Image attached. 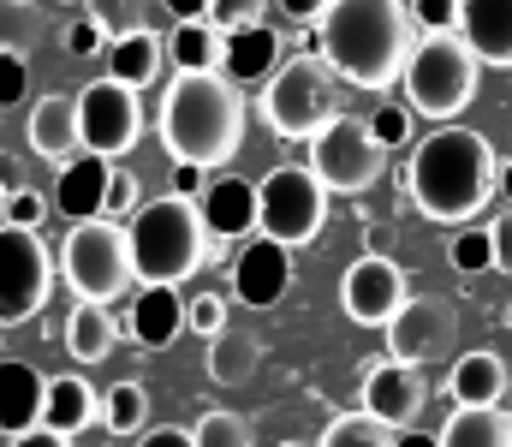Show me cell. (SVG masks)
I'll return each instance as SVG.
<instances>
[{"label":"cell","instance_id":"5b68a950","mask_svg":"<svg viewBox=\"0 0 512 447\" xmlns=\"http://www.w3.org/2000/svg\"><path fill=\"white\" fill-rule=\"evenodd\" d=\"M54 257H60V281L72 287V298L114 304L131 287H143L137 281V251H131V227H120L114 215L66 227V239H60Z\"/></svg>","mask_w":512,"mask_h":447},{"label":"cell","instance_id":"ac0fdd59","mask_svg":"<svg viewBox=\"0 0 512 447\" xmlns=\"http://www.w3.org/2000/svg\"><path fill=\"white\" fill-rule=\"evenodd\" d=\"M30 155H42V161H54V167H66V161H78L84 155V126H78V96H66V90H48L36 108H30Z\"/></svg>","mask_w":512,"mask_h":447},{"label":"cell","instance_id":"c3c4849f","mask_svg":"<svg viewBox=\"0 0 512 447\" xmlns=\"http://www.w3.org/2000/svg\"><path fill=\"white\" fill-rule=\"evenodd\" d=\"M173 18H209V0H161Z\"/></svg>","mask_w":512,"mask_h":447},{"label":"cell","instance_id":"f35d334b","mask_svg":"<svg viewBox=\"0 0 512 447\" xmlns=\"http://www.w3.org/2000/svg\"><path fill=\"white\" fill-rule=\"evenodd\" d=\"M411 114H417L411 102H382V108L370 114V132H376L387 149H393V144H411Z\"/></svg>","mask_w":512,"mask_h":447},{"label":"cell","instance_id":"277c9868","mask_svg":"<svg viewBox=\"0 0 512 447\" xmlns=\"http://www.w3.org/2000/svg\"><path fill=\"white\" fill-rule=\"evenodd\" d=\"M209 221H203V203L197 197H155L137 209L131 221V251H137V281L143 287H185L203 263H209Z\"/></svg>","mask_w":512,"mask_h":447},{"label":"cell","instance_id":"f5cc1de1","mask_svg":"<svg viewBox=\"0 0 512 447\" xmlns=\"http://www.w3.org/2000/svg\"><path fill=\"white\" fill-rule=\"evenodd\" d=\"M507 328H512V304H507Z\"/></svg>","mask_w":512,"mask_h":447},{"label":"cell","instance_id":"3957f363","mask_svg":"<svg viewBox=\"0 0 512 447\" xmlns=\"http://www.w3.org/2000/svg\"><path fill=\"white\" fill-rule=\"evenodd\" d=\"M155 138L173 161L227 167L245 144V90L227 72H173L155 108Z\"/></svg>","mask_w":512,"mask_h":447},{"label":"cell","instance_id":"bcb514c9","mask_svg":"<svg viewBox=\"0 0 512 447\" xmlns=\"http://www.w3.org/2000/svg\"><path fill=\"white\" fill-rule=\"evenodd\" d=\"M137 447H197V436H191V430H179V424H167V430H143Z\"/></svg>","mask_w":512,"mask_h":447},{"label":"cell","instance_id":"f1b7e54d","mask_svg":"<svg viewBox=\"0 0 512 447\" xmlns=\"http://www.w3.org/2000/svg\"><path fill=\"white\" fill-rule=\"evenodd\" d=\"M256 370H262V346H256V334H239V328L215 334L209 352H203V376L215 388H245Z\"/></svg>","mask_w":512,"mask_h":447},{"label":"cell","instance_id":"ee69618b","mask_svg":"<svg viewBox=\"0 0 512 447\" xmlns=\"http://www.w3.org/2000/svg\"><path fill=\"white\" fill-rule=\"evenodd\" d=\"M143 185H137V173L131 167H120V179H114V197H108V215L120 221V215H131V209H143V197H137Z\"/></svg>","mask_w":512,"mask_h":447},{"label":"cell","instance_id":"cb8c5ba5","mask_svg":"<svg viewBox=\"0 0 512 447\" xmlns=\"http://www.w3.org/2000/svg\"><path fill=\"white\" fill-rule=\"evenodd\" d=\"M459 36L477 48L483 66L512 72V0H465V24Z\"/></svg>","mask_w":512,"mask_h":447},{"label":"cell","instance_id":"83f0119b","mask_svg":"<svg viewBox=\"0 0 512 447\" xmlns=\"http://www.w3.org/2000/svg\"><path fill=\"white\" fill-rule=\"evenodd\" d=\"M102 418V400H96V388L78 376V370H66V376H48V430H66V436H78V430H90Z\"/></svg>","mask_w":512,"mask_h":447},{"label":"cell","instance_id":"9c48e42d","mask_svg":"<svg viewBox=\"0 0 512 447\" xmlns=\"http://www.w3.org/2000/svg\"><path fill=\"white\" fill-rule=\"evenodd\" d=\"M310 167H316V179H322L334 197H358V191H370V185L382 179L387 144L370 132V120L334 114V120L310 138Z\"/></svg>","mask_w":512,"mask_h":447},{"label":"cell","instance_id":"7bdbcfd3","mask_svg":"<svg viewBox=\"0 0 512 447\" xmlns=\"http://www.w3.org/2000/svg\"><path fill=\"white\" fill-rule=\"evenodd\" d=\"M483 227H489V239H495V269H501V275H512V209L489 215Z\"/></svg>","mask_w":512,"mask_h":447},{"label":"cell","instance_id":"ab89813d","mask_svg":"<svg viewBox=\"0 0 512 447\" xmlns=\"http://www.w3.org/2000/svg\"><path fill=\"white\" fill-rule=\"evenodd\" d=\"M24 78H30V54L18 42H6L0 48V108H12L24 96Z\"/></svg>","mask_w":512,"mask_h":447},{"label":"cell","instance_id":"db71d44e","mask_svg":"<svg viewBox=\"0 0 512 447\" xmlns=\"http://www.w3.org/2000/svg\"><path fill=\"white\" fill-rule=\"evenodd\" d=\"M507 412H512V394H507Z\"/></svg>","mask_w":512,"mask_h":447},{"label":"cell","instance_id":"8fae6325","mask_svg":"<svg viewBox=\"0 0 512 447\" xmlns=\"http://www.w3.org/2000/svg\"><path fill=\"white\" fill-rule=\"evenodd\" d=\"M78 126H84V149H96V155H114V161H126L137 138H143V108H137V90L120 84V78H90L84 90H78Z\"/></svg>","mask_w":512,"mask_h":447},{"label":"cell","instance_id":"836d02e7","mask_svg":"<svg viewBox=\"0 0 512 447\" xmlns=\"http://www.w3.org/2000/svg\"><path fill=\"white\" fill-rule=\"evenodd\" d=\"M48 209H54V197H42V191H30V185H6L0 191V227H42L48 221Z\"/></svg>","mask_w":512,"mask_h":447},{"label":"cell","instance_id":"52a82bcc","mask_svg":"<svg viewBox=\"0 0 512 447\" xmlns=\"http://www.w3.org/2000/svg\"><path fill=\"white\" fill-rule=\"evenodd\" d=\"M328 120H334V66L322 60V48L316 54L304 48L262 84V126L298 144V138H316Z\"/></svg>","mask_w":512,"mask_h":447},{"label":"cell","instance_id":"d590c367","mask_svg":"<svg viewBox=\"0 0 512 447\" xmlns=\"http://www.w3.org/2000/svg\"><path fill=\"white\" fill-rule=\"evenodd\" d=\"M84 12L120 42V36H131V30H143V0H84Z\"/></svg>","mask_w":512,"mask_h":447},{"label":"cell","instance_id":"e0dca14e","mask_svg":"<svg viewBox=\"0 0 512 447\" xmlns=\"http://www.w3.org/2000/svg\"><path fill=\"white\" fill-rule=\"evenodd\" d=\"M126 334L143 352H167L179 334H191V298H179V287H137L126 304Z\"/></svg>","mask_w":512,"mask_h":447},{"label":"cell","instance_id":"f907efd6","mask_svg":"<svg viewBox=\"0 0 512 447\" xmlns=\"http://www.w3.org/2000/svg\"><path fill=\"white\" fill-rule=\"evenodd\" d=\"M501 197H512V155L501 161Z\"/></svg>","mask_w":512,"mask_h":447},{"label":"cell","instance_id":"44dd1931","mask_svg":"<svg viewBox=\"0 0 512 447\" xmlns=\"http://www.w3.org/2000/svg\"><path fill=\"white\" fill-rule=\"evenodd\" d=\"M512 394V364L501 352H465L453 358V376H447V400L453 406H507Z\"/></svg>","mask_w":512,"mask_h":447},{"label":"cell","instance_id":"681fc988","mask_svg":"<svg viewBox=\"0 0 512 447\" xmlns=\"http://www.w3.org/2000/svg\"><path fill=\"white\" fill-rule=\"evenodd\" d=\"M399 447H441V430L429 436V430H399Z\"/></svg>","mask_w":512,"mask_h":447},{"label":"cell","instance_id":"7402d4cb","mask_svg":"<svg viewBox=\"0 0 512 447\" xmlns=\"http://www.w3.org/2000/svg\"><path fill=\"white\" fill-rule=\"evenodd\" d=\"M280 66H286V42H280V30L251 24V30H233V36H227V60H221V72H227L239 90L268 84Z\"/></svg>","mask_w":512,"mask_h":447},{"label":"cell","instance_id":"11a10c76","mask_svg":"<svg viewBox=\"0 0 512 447\" xmlns=\"http://www.w3.org/2000/svg\"><path fill=\"white\" fill-rule=\"evenodd\" d=\"M66 6H72V0H66Z\"/></svg>","mask_w":512,"mask_h":447},{"label":"cell","instance_id":"7a4b0ae2","mask_svg":"<svg viewBox=\"0 0 512 447\" xmlns=\"http://www.w3.org/2000/svg\"><path fill=\"white\" fill-rule=\"evenodd\" d=\"M423 30L411 18V0H334L316 24V48L334 66V78L358 90H393L405 84V66L417 54Z\"/></svg>","mask_w":512,"mask_h":447},{"label":"cell","instance_id":"8992f818","mask_svg":"<svg viewBox=\"0 0 512 447\" xmlns=\"http://www.w3.org/2000/svg\"><path fill=\"white\" fill-rule=\"evenodd\" d=\"M477 72H483V60H477V48L459 30L453 36H423L417 54H411V66H405V102L423 120L453 126L477 102Z\"/></svg>","mask_w":512,"mask_h":447},{"label":"cell","instance_id":"4fadbf2b","mask_svg":"<svg viewBox=\"0 0 512 447\" xmlns=\"http://www.w3.org/2000/svg\"><path fill=\"white\" fill-rule=\"evenodd\" d=\"M387 334V358H399V364H435V358H447L453 352V334H459V310L447 304V298L435 293H411V304L393 316V328Z\"/></svg>","mask_w":512,"mask_h":447},{"label":"cell","instance_id":"7c38bea8","mask_svg":"<svg viewBox=\"0 0 512 447\" xmlns=\"http://www.w3.org/2000/svg\"><path fill=\"white\" fill-rule=\"evenodd\" d=\"M411 304V275L370 251V257H352L346 275H340V310L358 322V328H393V316Z\"/></svg>","mask_w":512,"mask_h":447},{"label":"cell","instance_id":"f6af8a7d","mask_svg":"<svg viewBox=\"0 0 512 447\" xmlns=\"http://www.w3.org/2000/svg\"><path fill=\"white\" fill-rule=\"evenodd\" d=\"M274 6H280V18H292V24H322L334 0H274Z\"/></svg>","mask_w":512,"mask_h":447},{"label":"cell","instance_id":"d6a6232c","mask_svg":"<svg viewBox=\"0 0 512 447\" xmlns=\"http://www.w3.org/2000/svg\"><path fill=\"white\" fill-rule=\"evenodd\" d=\"M191 436H197V447H251V424L239 412H227V406H209L191 424Z\"/></svg>","mask_w":512,"mask_h":447},{"label":"cell","instance_id":"603a6c76","mask_svg":"<svg viewBox=\"0 0 512 447\" xmlns=\"http://www.w3.org/2000/svg\"><path fill=\"white\" fill-rule=\"evenodd\" d=\"M60 340H66L72 364H102V358H114V346H120V316H114V304L78 298V304L66 310Z\"/></svg>","mask_w":512,"mask_h":447},{"label":"cell","instance_id":"ffe728a7","mask_svg":"<svg viewBox=\"0 0 512 447\" xmlns=\"http://www.w3.org/2000/svg\"><path fill=\"white\" fill-rule=\"evenodd\" d=\"M203 221H209V233L215 239H251L262 233V185L256 179H215L209 191H203Z\"/></svg>","mask_w":512,"mask_h":447},{"label":"cell","instance_id":"74e56055","mask_svg":"<svg viewBox=\"0 0 512 447\" xmlns=\"http://www.w3.org/2000/svg\"><path fill=\"white\" fill-rule=\"evenodd\" d=\"M233 322H227V293H215V287H203V293L191 298V334H203V340H215V334H227Z\"/></svg>","mask_w":512,"mask_h":447},{"label":"cell","instance_id":"60d3db41","mask_svg":"<svg viewBox=\"0 0 512 447\" xmlns=\"http://www.w3.org/2000/svg\"><path fill=\"white\" fill-rule=\"evenodd\" d=\"M262 6H268V0H209V18L233 36V30H251V24H262Z\"/></svg>","mask_w":512,"mask_h":447},{"label":"cell","instance_id":"d6986e66","mask_svg":"<svg viewBox=\"0 0 512 447\" xmlns=\"http://www.w3.org/2000/svg\"><path fill=\"white\" fill-rule=\"evenodd\" d=\"M48 418V376L24 358H0V436H24V430H42Z\"/></svg>","mask_w":512,"mask_h":447},{"label":"cell","instance_id":"e575fe53","mask_svg":"<svg viewBox=\"0 0 512 447\" xmlns=\"http://www.w3.org/2000/svg\"><path fill=\"white\" fill-rule=\"evenodd\" d=\"M60 48L72 54V60H90V54H108L114 48V36L84 12V18H66V30H60Z\"/></svg>","mask_w":512,"mask_h":447},{"label":"cell","instance_id":"4dcf8cb0","mask_svg":"<svg viewBox=\"0 0 512 447\" xmlns=\"http://www.w3.org/2000/svg\"><path fill=\"white\" fill-rule=\"evenodd\" d=\"M316 447H399V430H387L382 418H370V412L358 406V412H340V418L322 430Z\"/></svg>","mask_w":512,"mask_h":447},{"label":"cell","instance_id":"4316f807","mask_svg":"<svg viewBox=\"0 0 512 447\" xmlns=\"http://www.w3.org/2000/svg\"><path fill=\"white\" fill-rule=\"evenodd\" d=\"M441 447H512L507 406H453L441 424Z\"/></svg>","mask_w":512,"mask_h":447},{"label":"cell","instance_id":"5bb4252c","mask_svg":"<svg viewBox=\"0 0 512 447\" xmlns=\"http://www.w3.org/2000/svg\"><path fill=\"white\" fill-rule=\"evenodd\" d=\"M358 406L370 418H382L387 430H417L423 406H429V382L417 364H399V358H376L358 370Z\"/></svg>","mask_w":512,"mask_h":447},{"label":"cell","instance_id":"ba28073f","mask_svg":"<svg viewBox=\"0 0 512 447\" xmlns=\"http://www.w3.org/2000/svg\"><path fill=\"white\" fill-rule=\"evenodd\" d=\"M256 185H262V239H280V245H292V251H304V245L322 239V227H328V197H334V191L316 179V167L286 161V167L262 173Z\"/></svg>","mask_w":512,"mask_h":447},{"label":"cell","instance_id":"1f68e13d","mask_svg":"<svg viewBox=\"0 0 512 447\" xmlns=\"http://www.w3.org/2000/svg\"><path fill=\"white\" fill-rule=\"evenodd\" d=\"M447 263H453L459 275H489V269H495V239H489V227H453Z\"/></svg>","mask_w":512,"mask_h":447},{"label":"cell","instance_id":"b9f144b4","mask_svg":"<svg viewBox=\"0 0 512 447\" xmlns=\"http://www.w3.org/2000/svg\"><path fill=\"white\" fill-rule=\"evenodd\" d=\"M215 185V167H203V161H173V185L167 191H179V197H197L203 203V191Z\"/></svg>","mask_w":512,"mask_h":447},{"label":"cell","instance_id":"30bf717a","mask_svg":"<svg viewBox=\"0 0 512 447\" xmlns=\"http://www.w3.org/2000/svg\"><path fill=\"white\" fill-rule=\"evenodd\" d=\"M54 275H60V257L42 245V233H30V227H0V322H6V328L42 316Z\"/></svg>","mask_w":512,"mask_h":447},{"label":"cell","instance_id":"484cf974","mask_svg":"<svg viewBox=\"0 0 512 447\" xmlns=\"http://www.w3.org/2000/svg\"><path fill=\"white\" fill-rule=\"evenodd\" d=\"M167 54L179 72H221L227 60V30L215 18H179L173 36H167Z\"/></svg>","mask_w":512,"mask_h":447},{"label":"cell","instance_id":"9a60e30c","mask_svg":"<svg viewBox=\"0 0 512 447\" xmlns=\"http://www.w3.org/2000/svg\"><path fill=\"white\" fill-rule=\"evenodd\" d=\"M114 179H120V161L84 149V155L66 161L60 179H54V215H60L66 227H78V221H102V215H108V197H114Z\"/></svg>","mask_w":512,"mask_h":447},{"label":"cell","instance_id":"8d00e7d4","mask_svg":"<svg viewBox=\"0 0 512 447\" xmlns=\"http://www.w3.org/2000/svg\"><path fill=\"white\" fill-rule=\"evenodd\" d=\"M411 18L423 36H453L465 24V0H411Z\"/></svg>","mask_w":512,"mask_h":447},{"label":"cell","instance_id":"f546056e","mask_svg":"<svg viewBox=\"0 0 512 447\" xmlns=\"http://www.w3.org/2000/svg\"><path fill=\"white\" fill-rule=\"evenodd\" d=\"M102 430L120 436V442L149 430V394H143V382H114L102 394Z\"/></svg>","mask_w":512,"mask_h":447},{"label":"cell","instance_id":"d4e9b609","mask_svg":"<svg viewBox=\"0 0 512 447\" xmlns=\"http://www.w3.org/2000/svg\"><path fill=\"white\" fill-rule=\"evenodd\" d=\"M173 54H167V36H155V30H131L120 36L114 48H108V78H120L131 90H149V84H161V66H167Z\"/></svg>","mask_w":512,"mask_h":447},{"label":"cell","instance_id":"6da1fadb","mask_svg":"<svg viewBox=\"0 0 512 447\" xmlns=\"http://www.w3.org/2000/svg\"><path fill=\"white\" fill-rule=\"evenodd\" d=\"M495 185H501V161L489 138L471 126H441L417 138L411 161L399 167V191H411L417 215H429L435 227H471L489 209Z\"/></svg>","mask_w":512,"mask_h":447},{"label":"cell","instance_id":"2e32d148","mask_svg":"<svg viewBox=\"0 0 512 447\" xmlns=\"http://www.w3.org/2000/svg\"><path fill=\"white\" fill-rule=\"evenodd\" d=\"M292 287V245L280 239H251L239 257H233V298L251 304V310H268L280 304Z\"/></svg>","mask_w":512,"mask_h":447},{"label":"cell","instance_id":"816d5d0a","mask_svg":"<svg viewBox=\"0 0 512 447\" xmlns=\"http://www.w3.org/2000/svg\"><path fill=\"white\" fill-rule=\"evenodd\" d=\"M280 447H310V442H280Z\"/></svg>","mask_w":512,"mask_h":447},{"label":"cell","instance_id":"7dc6e473","mask_svg":"<svg viewBox=\"0 0 512 447\" xmlns=\"http://www.w3.org/2000/svg\"><path fill=\"white\" fill-rule=\"evenodd\" d=\"M6 447H72V436H66V430H48V424H42V430H24V436H12Z\"/></svg>","mask_w":512,"mask_h":447}]
</instances>
